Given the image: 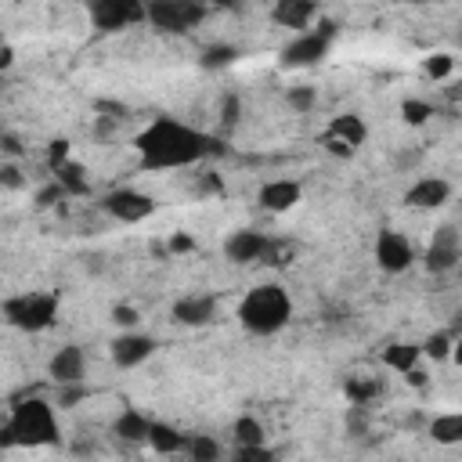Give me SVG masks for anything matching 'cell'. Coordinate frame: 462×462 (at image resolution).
<instances>
[{
    "label": "cell",
    "mask_w": 462,
    "mask_h": 462,
    "mask_svg": "<svg viewBox=\"0 0 462 462\" xmlns=\"http://www.w3.org/2000/svg\"><path fill=\"white\" fill-rule=\"evenodd\" d=\"M134 152L141 159L144 170L162 173V170H188L199 166L206 155L220 152L217 141L202 130H195L184 119L173 116H155L152 123H144L134 137Z\"/></svg>",
    "instance_id": "cell-1"
},
{
    "label": "cell",
    "mask_w": 462,
    "mask_h": 462,
    "mask_svg": "<svg viewBox=\"0 0 462 462\" xmlns=\"http://www.w3.org/2000/svg\"><path fill=\"white\" fill-rule=\"evenodd\" d=\"M235 318L249 336H274L292 318V296L282 282H260L245 289V296L235 307Z\"/></svg>",
    "instance_id": "cell-2"
},
{
    "label": "cell",
    "mask_w": 462,
    "mask_h": 462,
    "mask_svg": "<svg viewBox=\"0 0 462 462\" xmlns=\"http://www.w3.org/2000/svg\"><path fill=\"white\" fill-rule=\"evenodd\" d=\"M58 440V415L54 404H47L43 397H25L18 404H11L4 426H0V448H43Z\"/></svg>",
    "instance_id": "cell-3"
},
{
    "label": "cell",
    "mask_w": 462,
    "mask_h": 462,
    "mask_svg": "<svg viewBox=\"0 0 462 462\" xmlns=\"http://www.w3.org/2000/svg\"><path fill=\"white\" fill-rule=\"evenodd\" d=\"M58 292L51 289H25L4 300V321L18 332H47L58 321Z\"/></svg>",
    "instance_id": "cell-4"
},
{
    "label": "cell",
    "mask_w": 462,
    "mask_h": 462,
    "mask_svg": "<svg viewBox=\"0 0 462 462\" xmlns=\"http://www.w3.org/2000/svg\"><path fill=\"white\" fill-rule=\"evenodd\" d=\"M224 256L242 267L245 263H285V256H292V249H285V242H274L256 227H238L224 242Z\"/></svg>",
    "instance_id": "cell-5"
},
{
    "label": "cell",
    "mask_w": 462,
    "mask_h": 462,
    "mask_svg": "<svg viewBox=\"0 0 462 462\" xmlns=\"http://www.w3.org/2000/svg\"><path fill=\"white\" fill-rule=\"evenodd\" d=\"M332 40H336V22H318V25L303 29V32H296L278 51V65L282 69H310L328 54Z\"/></svg>",
    "instance_id": "cell-6"
},
{
    "label": "cell",
    "mask_w": 462,
    "mask_h": 462,
    "mask_svg": "<svg viewBox=\"0 0 462 462\" xmlns=\"http://www.w3.org/2000/svg\"><path fill=\"white\" fill-rule=\"evenodd\" d=\"M365 141H368V123L361 112H339L318 134V144L336 159H354L365 148Z\"/></svg>",
    "instance_id": "cell-7"
},
{
    "label": "cell",
    "mask_w": 462,
    "mask_h": 462,
    "mask_svg": "<svg viewBox=\"0 0 462 462\" xmlns=\"http://www.w3.org/2000/svg\"><path fill=\"white\" fill-rule=\"evenodd\" d=\"M206 18L202 0H148V25L159 32H191Z\"/></svg>",
    "instance_id": "cell-8"
},
{
    "label": "cell",
    "mask_w": 462,
    "mask_h": 462,
    "mask_svg": "<svg viewBox=\"0 0 462 462\" xmlns=\"http://www.w3.org/2000/svg\"><path fill=\"white\" fill-rule=\"evenodd\" d=\"M87 14L101 32H123L148 22V0H87Z\"/></svg>",
    "instance_id": "cell-9"
},
{
    "label": "cell",
    "mask_w": 462,
    "mask_h": 462,
    "mask_svg": "<svg viewBox=\"0 0 462 462\" xmlns=\"http://www.w3.org/2000/svg\"><path fill=\"white\" fill-rule=\"evenodd\" d=\"M101 209L116 224H141L155 213V199L148 191H137V188H108L101 195Z\"/></svg>",
    "instance_id": "cell-10"
},
{
    "label": "cell",
    "mask_w": 462,
    "mask_h": 462,
    "mask_svg": "<svg viewBox=\"0 0 462 462\" xmlns=\"http://www.w3.org/2000/svg\"><path fill=\"white\" fill-rule=\"evenodd\" d=\"M372 253H375V267L386 271V274H404V271L415 263V245H411V238H408L404 231H397V227H383V231L375 235Z\"/></svg>",
    "instance_id": "cell-11"
},
{
    "label": "cell",
    "mask_w": 462,
    "mask_h": 462,
    "mask_svg": "<svg viewBox=\"0 0 462 462\" xmlns=\"http://www.w3.org/2000/svg\"><path fill=\"white\" fill-rule=\"evenodd\" d=\"M422 263H426L430 274H448V271L462 267V235L451 224L437 227L433 238H430V245H426Z\"/></svg>",
    "instance_id": "cell-12"
},
{
    "label": "cell",
    "mask_w": 462,
    "mask_h": 462,
    "mask_svg": "<svg viewBox=\"0 0 462 462\" xmlns=\"http://www.w3.org/2000/svg\"><path fill=\"white\" fill-rule=\"evenodd\" d=\"M256 202H260V209H267L274 217L278 213H289V209H296L303 202V184L296 177H271V180L260 184Z\"/></svg>",
    "instance_id": "cell-13"
},
{
    "label": "cell",
    "mask_w": 462,
    "mask_h": 462,
    "mask_svg": "<svg viewBox=\"0 0 462 462\" xmlns=\"http://www.w3.org/2000/svg\"><path fill=\"white\" fill-rule=\"evenodd\" d=\"M155 336H148V332H137V328H126L123 336H116L112 339V346H108V357L119 365V368H137V365H144L152 354H155Z\"/></svg>",
    "instance_id": "cell-14"
},
{
    "label": "cell",
    "mask_w": 462,
    "mask_h": 462,
    "mask_svg": "<svg viewBox=\"0 0 462 462\" xmlns=\"http://www.w3.org/2000/svg\"><path fill=\"white\" fill-rule=\"evenodd\" d=\"M448 202H451V180H444L437 173L411 180L408 191H404V206L408 209H440Z\"/></svg>",
    "instance_id": "cell-15"
},
{
    "label": "cell",
    "mask_w": 462,
    "mask_h": 462,
    "mask_svg": "<svg viewBox=\"0 0 462 462\" xmlns=\"http://www.w3.org/2000/svg\"><path fill=\"white\" fill-rule=\"evenodd\" d=\"M318 0H274L271 4V22L278 29H292V32H303L310 25H318Z\"/></svg>",
    "instance_id": "cell-16"
},
{
    "label": "cell",
    "mask_w": 462,
    "mask_h": 462,
    "mask_svg": "<svg viewBox=\"0 0 462 462\" xmlns=\"http://www.w3.org/2000/svg\"><path fill=\"white\" fill-rule=\"evenodd\" d=\"M173 321L188 328H202L217 321V296L213 292H188L173 303Z\"/></svg>",
    "instance_id": "cell-17"
},
{
    "label": "cell",
    "mask_w": 462,
    "mask_h": 462,
    "mask_svg": "<svg viewBox=\"0 0 462 462\" xmlns=\"http://www.w3.org/2000/svg\"><path fill=\"white\" fill-rule=\"evenodd\" d=\"M47 375H51L54 386L58 383H79L87 375V354H83V346H76V343L58 346L51 354V361H47Z\"/></svg>",
    "instance_id": "cell-18"
},
{
    "label": "cell",
    "mask_w": 462,
    "mask_h": 462,
    "mask_svg": "<svg viewBox=\"0 0 462 462\" xmlns=\"http://www.w3.org/2000/svg\"><path fill=\"white\" fill-rule=\"evenodd\" d=\"M152 422H155V419H148L144 411H137V408H123V411L116 415V422H112V433H116L119 440H130V444H148V430H152Z\"/></svg>",
    "instance_id": "cell-19"
},
{
    "label": "cell",
    "mask_w": 462,
    "mask_h": 462,
    "mask_svg": "<svg viewBox=\"0 0 462 462\" xmlns=\"http://www.w3.org/2000/svg\"><path fill=\"white\" fill-rule=\"evenodd\" d=\"M188 433H180L177 426H170V422H152V430H148V448L155 451V455H188Z\"/></svg>",
    "instance_id": "cell-20"
},
{
    "label": "cell",
    "mask_w": 462,
    "mask_h": 462,
    "mask_svg": "<svg viewBox=\"0 0 462 462\" xmlns=\"http://www.w3.org/2000/svg\"><path fill=\"white\" fill-rule=\"evenodd\" d=\"M383 365L397 375H404L408 368L422 365V343H408V339H397V343H386L383 346Z\"/></svg>",
    "instance_id": "cell-21"
},
{
    "label": "cell",
    "mask_w": 462,
    "mask_h": 462,
    "mask_svg": "<svg viewBox=\"0 0 462 462\" xmlns=\"http://www.w3.org/2000/svg\"><path fill=\"white\" fill-rule=\"evenodd\" d=\"M51 173H54V180H58V184L69 191V199H76V195H87V191H90V177H87V166H79L76 159H69V162L54 166Z\"/></svg>",
    "instance_id": "cell-22"
},
{
    "label": "cell",
    "mask_w": 462,
    "mask_h": 462,
    "mask_svg": "<svg viewBox=\"0 0 462 462\" xmlns=\"http://www.w3.org/2000/svg\"><path fill=\"white\" fill-rule=\"evenodd\" d=\"M430 437L444 448L462 444V411H440L430 419Z\"/></svg>",
    "instance_id": "cell-23"
},
{
    "label": "cell",
    "mask_w": 462,
    "mask_h": 462,
    "mask_svg": "<svg viewBox=\"0 0 462 462\" xmlns=\"http://www.w3.org/2000/svg\"><path fill=\"white\" fill-rule=\"evenodd\" d=\"M263 422L260 419H253V415H238L235 422H231V440L238 444V448H249V444H263Z\"/></svg>",
    "instance_id": "cell-24"
},
{
    "label": "cell",
    "mask_w": 462,
    "mask_h": 462,
    "mask_svg": "<svg viewBox=\"0 0 462 462\" xmlns=\"http://www.w3.org/2000/svg\"><path fill=\"white\" fill-rule=\"evenodd\" d=\"M379 390H383V383H379L375 375H354V379H346V397H350V404H372V401L379 397Z\"/></svg>",
    "instance_id": "cell-25"
},
{
    "label": "cell",
    "mask_w": 462,
    "mask_h": 462,
    "mask_svg": "<svg viewBox=\"0 0 462 462\" xmlns=\"http://www.w3.org/2000/svg\"><path fill=\"white\" fill-rule=\"evenodd\" d=\"M401 119H404L408 126H422V123L433 119V105L422 101V97H404V101H401Z\"/></svg>",
    "instance_id": "cell-26"
},
{
    "label": "cell",
    "mask_w": 462,
    "mask_h": 462,
    "mask_svg": "<svg viewBox=\"0 0 462 462\" xmlns=\"http://www.w3.org/2000/svg\"><path fill=\"white\" fill-rule=\"evenodd\" d=\"M451 72H455V54H448V51H437L422 61V76H430V79H448Z\"/></svg>",
    "instance_id": "cell-27"
},
{
    "label": "cell",
    "mask_w": 462,
    "mask_h": 462,
    "mask_svg": "<svg viewBox=\"0 0 462 462\" xmlns=\"http://www.w3.org/2000/svg\"><path fill=\"white\" fill-rule=\"evenodd\" d=\"M451 346H455V339H451L448 332H433V336L422 339V357L444 361V357H451Z\"/></svg>",
    "instance_id": "cell-28"
},
{
    "label": "cell",
    "mask_w": 462,
    "mask_h": 462,
    "mask_svg": "<svg viewBox=\"0 0 462 462\" xmlns=\"http://www.w3.org/2000/svg\"><path fill=\"white\" fill-rule=\"evenodd\" d=\"M188 455H191L195 462H213V458H220V444H217L213 437L195 433V437L188 440Z\"/></svg>",
    "instance_id": "cell-29"
},
{
    "label": "cell",
    "mask_w": 462,
    "mask_h": 462,
    "mask_svg": "<svg viewBox=\"0 0 462 462\" xmlns=\"http://www.w3.org/2000/svg\"><path fill=\"white\" fill-rule=\"evenodd\" d=\"M87 397H90V390H87L83 379L79 383H58V408H76Z\"/></svg>",
    "instance_id": "cell-30"
},
{
    "label": "cell",
    "mask_w": 462,
    "mask_h": 462,
    "mask_svg": "<svg viewBox=\"0 0 462 462\" xmlns=\"http://www.w3.org/2000/svg\"><path fill=\"white\" fill-rule=\"evenodd\" d=\"M235 58H238V51L231 43H220V47H209L202 54V65L206 69H227V65H235Z\"/></svg>",
    "instance_id": "cell-31"
},
{
    "label": "cell",
    "mask_w": 462,
    "mask_h": 462,
    "mask_svg": "<svg viewBox=\"0 0 462 462\" xmlns=\"http://www.w3.org/2000/svg\"><path fill=\"white\" fill-rule=\"evenodd\" d=\"M72 159V148H69V141L65 137H58V141H51L47 144V166L54 170V166H61V162H69Z\"/></svg>",
    "instance_id": "cell-32"
},
{
    "label": "cell",
    "mask_w": 462,
    "mask_h": 462,
    "mask_svg": "<svg viewBox=\"0 0 462 462\" xmlns=\"http://www.w3.org/2000/svg\"><path fill=\"white\" fill-rule=\"evenodd\" d=\"M314 101H318V97H314V90H310V87H292V90H289V105H292L296 112H310V108H314Z\"/></svg>",
    "instance_id": "cell-33"
},
{
    "label": "cell",
    "mask_w": 462,
    "mask_h": 462,
    "mask_svg": "<svg viewBox=\"0 0 462 462\" xmlns=\"http://www.w3.org/2000/svg\"><path fill=\"white\" fill-rule=\"evenodd\" d=\"M235 455H238L242 462H267V458H274V451H271V448H263V444H249V448H235Z\"/></svg>",
    "instance_id": "cell-34"
},
{
    "label": "cell",
    "mask_w": 462,
    "mask_h": 462,
    "mask_svg": "<svg viewBox=\"0 0 462 462\" xmlns=\"http://www.w3.org/2000/svg\"><path fill=\"white\" fill-rule=\"evenodd\" d=\"M112 321L123 325V328H134V325H137V310H134L130 303H116V307H112Z\"/></svg>",
    "instance_id": "cell-35"
},
{
    "label": "cell",
    "mask_w": 462,
    "mask_h": 462,
    "mask_svg": "<svg viewBox=\"0 0 462 462\" xmlns=\"http://www.w3.org/2000/svg\"><path fill=\"white\" fill-rule=\"evenodd\" d=\"M0 180H4V188H22L18 166H14V162H4V166H0Z\"/></svg>",
    "instance_id": "cell-36"
},
{
    "label": "cell",
    "mask_w": 462,
    "mask_h": 462,
    "mask_svg": "<svg viewBox=\"0 0 462 462\" xmlns=\"http://www.w3.org/2000/svg\"><path fill=\"white\" fill-rule=\"evenodd\" d=\"M404 383H411V386H419V390H422V386H426V372H422V365L408 368V372H404Z\"/></svg>",
    "instance_id": "cell-37"
},
{
    "label": "cell",
    "mask_w": 462,
    "mask_h": 462,
    "mask_svg": "<svg viewBox=\"0 0 462 462\" xmlns=\"http://www.w3.org/2000/svg\"><path fill=\"white\" fill-rule=\"evenodd\" d=\"M11 65H14V47H11V43H4V47H0V69L7 72Z\"/></svg>",
    "instance_id": "cell-38"
},
{
    "label": "cell",
    "mask_w": 462,
    "mask_h": 462,
    "mask_svg": "<svg viewBox=\"0 0 462 462\" xmlns=\"http://www.w3.org/2000/svg\"><path fill=\"white\" fill-rule=\"evenodd\" d=\"M170 249H173V253H188V249H191V238L173 235V238H170Z\"/></svg>",
    "instance_id": "cell-39"
},
{
    "label": "cell",
    "mask_w": 462,
    "mask_h": 462,
    "mask_svg": "<svg viewBox=\"0 0 462 462\" xmlns=\"http://www.w3.org/2000/svg\"><path fill=\"white\" fill-rule=\"evenodd\" d=\"M4 152H7V155H18V152H22L18 141H14V134H4Z\"/></svg>",
    "instance_id": "cell-40"
},
{
    "label": "cell",
    "mask_w": 462,
    "mask_h": 462,
    "mask_svg": "<svg viewBox=\"0 0 462 462\" xmlns=\"http://www.w3.org/2000/svg\"><path fill=\"white\" fill-rule=\"evenodd\" d=\"M451 361L462 365V336H455V346H451Z\"/></svg>",
    "instance_id": "cell-41"
},
{
    "label": "cell",
    "mask_w": 462,
    "mask_h": 462,
    "mask_svg": "<svg viewBox=\"0 0 462 462\" xmlns=\"http://www.w3.org/2000/svg\"><path fill=\"white\" fill-rule=\"evenodd\" d=\"M401 4H433V0H401Z\"/></svg>",
    "instance_id": "cell-42"
},
{
    "label": "cell",
    "mask_w": 462,
    "mask_h": 462,
    "mask_svg": "<svg viewBox=\"0 0 462 462\" xmlns=\"http://www.w3.org/2000/svg\"><path fill=\"white\" fill-rule=\"evenodd\" d=\"M202 4H206V7H209V4H227V0H202Z\"/></svg>",
    "instance_id": "cell-43"
},
{
    "label": "cell",
    "mask_w": 462,
    "mask_h": 462,
    "mask_svg": "<svg viewBox=\"0 0 462 462\" xmlns=\"http://www.w3.org/2000/svg\"><path fill=\"white\" fill-rule=\"evenodd\" d=\"M458 40H462V32H458Z\"/></svg>",
    "instance_id": "cell-44"
},
{
    "label": "cell",
    "mask_w": 462,
    "mask_h": 462,
    "mask_svg": "<svg viewBox=\"0 0 462 462\" xmlns=\"http://www.w3.org/2000/svg\"><path fill=\"white\" fill-rule=\"evenodd\" d=\"M458 271H462V267H458Z\"/></svg>",
    "instance_id": "cell-45"
}]
</instances>
